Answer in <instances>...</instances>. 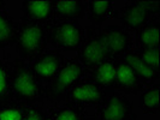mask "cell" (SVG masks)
Segmentation results:
<instances>
[{
  "instance_id": "cell-1",
  "label": "cell",
  "mask_w": 160,
  "mask_h": 120,
  "mask_svg": "<svg viewBox=\"0 0 160 120\" xmlns=\"http://www.w3.org/2000/svg\"><path fill=\"white\" fill-rule=\"evenodd\" d=\"M10 82L15 101L25 107L45 102V85L36 79L29 63L18 56L10 65Z\"/></svg>"
},
{
  "instance_id": "cell-2",
  "label": "cell",
  "mask_w": 160,
  "mask_h": 120,
  "mask_svg": "<svg viewBox=\"0 0 160 120\" xmlns=\"http://www.w3.org/2000/svg\"><path fill=\"white\" fill-rule=\"evenodd\" d=\"M47 46L48 28L25 18L18 22L15 47L19 59L32 63L47 49Z\"/></svg>"
},
{
  "instance_id": "cell-3",
  "label": "cell",
  "mask_w": 160,
  "mask_h": 120,
  "mask_svg": "<svg viewBox=\"0 0 160 120\" xmlns=\"http://www.w3.org/2000/svg\"><path fill=\"white\" fill-rule=\"evenodd\" d=\"M86 71L77 58L65 59L53 79L45 85V101L49 103L59 104L65 100L66 94L77 83L84 78Z\"/></svg>"
},
{
  "instance_id": "cell-4",
  "label": "cell",
  "mask_w": 160,
  "mask_h": 120,
  "mask_svg": "<svg viewBox=\"0 0 160 120\" xmlns=\"http://www.w3.org/2000/svg\"><path fill=\"white\" fill-rule=\"evenodd\" d=\"M86 39V30L77 21L57 22L48 28V45L59 52H77Z\"/></svg>"
},
{
  "instance_id": "cell-5",
  "label": "cell",
  "mask_w": 160,
  "mask_h": 120,
  "mask_svg": "<svg viewBox=\"0 0 160 120\" xmlns=\"http://www.w3.org/2000/svg\"><path fill=\"white\" fill-rule=\"evenodd\" d=\"M134 103L128 97L117 91L106 93L95 107L94 120H136Z\"/></svg>"
},
{
  "instance_id": "cell-6",
  "label": "cell",
  "mask_w": 160,
  "mask_h": 120,
  "mask_svg": "<svg viewBox=\"0 0 160 120\" xmlns=\"http://www.w3.org/2000/svg\"><path fill=\"white\" fill-rule=\"evenodd\" d=\"M99 26H89L86 30V39L77 50V60L84 67L86 73L94 69L96 65L110 58L105 41L99 34Z\"/></svg>"
},
{
  "instance_id": "cell-7",
  "label": "cell",
  "mask_w": 160,
  "mask_h": 120,
  "mask_svg": "<svg viewBox=\"0 0 160 120\" xmlns=\"http://www.w3.org/2000/svg\"><path fill=\"white\" fill-rule=\"evenodd\" d=\"M106 93L108 91L102 89L89 77L84 76V78L66 94L64 101L66 103L75 104L87 109V107H96L104 98Z\"/></svg>"
},
{
  "instance_id": "cell-8",
  "label": "cell",
  "mask_w": 160,
  "mask_h": 120,
  "mask_svg": "<svg viewBox=\"0 0 160 120\" xmlns=\"http://www.w3.org/2000/svg\"><path fill=\"white\" fill-rule=\"evenodd\" d=\"M65 61V56L62 52L54 48H47L40 55L29 63L32 73L41 84H47L53 79Z\"/></svg>"
},
{
  "instance_id": "cell-9",
  "label": "cell",
  "mask_w": 160,
  "mask_h": 120,
  "mask_svg": "<svg viewBox=\"0 0 160 120\" xmlns=\"http://www.w3.org/2000/svg\"><path fill=\"white\" fill-rule=\"evenodd\" d=\"M99 34L105 41V45L111 58L119 59L132 49V37L128 31H125L120 26L108 25L105 28H100Z\"/></svg>"
},
{
  "instance_id": "cell-10",
  "label": "cell",
  "mask_w": 160,
  "mask_h": 120,
  "mask_svg": "<svg viewBox=\"0 0 160 120\" xmlns=\"http://www.w3.org/2000/svg\"><path fill=\"white\" fill-rule=\"evenodd\" d=\"M143 89L144 84L140 79L136 71L122 58L117 59L116 80L113 90H117L123 94H138Z\"/></svg>"
},
{
  "instance_id": "cell-11",
  "label": "cell",
  "mask_w": 160,
  "mask_h": 120,
  "mask_svg": "<svg viewBox=\"0 0 160 120\" xmlns=\"http://www.w3.org/2000/svg\"><path fill=\"white\" fill-rule=\"evenodd\" d=\"M21 7L25 19L42 24L46 28L56 23L52 0H24Z\"/></svg>"
},
{
  "instance_id": "cell-12",
  "label": "cell",
  "mask_w": 160,
  "mask_h": 120,
  "mask_svg": "<svg viewBox=\"0 0 160 120\" xmlns=\"http://www.w3.org/2000/svg\"><path fill=\"white\" fill-rule=\"evenodd\" d=\"M118 18L123 29L129 32L136 31L137 29L148 23L151 16L136 1H131L130 4L120 8L118 12Z\"/></svg>"
},
{
  "instance_id": "cell-13",
  "label": "cell",
  "mask_w": 160,
  "mask_h": 120,
  "mask_svg": "<svg viewBox=\"0 0 160 120\" xmlns=\"http://www.w3.org/2000/svg\"><path fill=\"white\" fill-rule=\"evenodd\" d=\"M57 22H72L86 16V1L82 0H52Z\"/></svg>"
},
{
  "instance_id": "cell-14",
  "label": "cell",
  "mask_w": 160,
  "mask_h": 120,
  "mask_svg": "<svg viewBox=\"0 0 160 120\" xmlns=\"http://www.w3.org/2000/svg\"><path fill=\"white\" fill-rule=\"evenodd\" d=\"M116 69H117V59L107 58L102 63L96 65L94 69L86 73V76L98 83L106 91H112L116 80Z\"/></svg>"
},
{
  "instance_id": "cell-15",
  "label": "cell",
  "mask_w": 160,
  "mask_h": 120,
  "mask_svg": "<svg viewBox=\"0 0 160 120\" xmlns=\"http://www.w3.org/2000/svg\"><path fill=\"white\" fill-rule=\"evenodd\" d=\"M86 15L94 26H99L117 16L116 5L113 1L89 0L86 1Z\"/></svg>"
},
{
  "instance_id": "cell-16",
  "label": "cell",
  "mask_w": 160,
  "mask_h": 120,
  "mask_svg": "<svg viewBox=\"0 0 160 120\" xmlns=\"http://www.w3.org/2000/svg\"><path fill=\"white\" fill-rule=\"evenodd\" d=\"M46 113L47 120H94L87 109L66 102L49 107Z\"/></svg>"
},
{
  "instance_id": "cell-17",
  "label": "cell",
  "mask_w": 160,
  "mask_h": 120,
  "mask_svg": "<svg viewBox=\"0 0 160 120\" xmlns=\"http://www.w3.org/2000/svg\"><path fill=\"white\" fill-rule=\"evenodd\" d=\"M122 59L125 63H128L136 71L140 79L142 80V83L144 85H152L157 80H159L160 73L153 71L152 69L144 63L142 60V58L138 55L136 49L132 48L131 50H129L127 54H124L122 56Z\"/></svg>"
},
{
  "instance_id": "cell-18",
  "label": "cell",
  "mask_w": 160,
  "mask_h": 120,
  "mask_svg": "<svg viewBox=\"0 0 160 120\" xmlns=\"http://www.w3.org/2000/svg\"><path fill=\"white\" fill-rule=\"evenodd\" d=\"M160 23L158 19H152L135 31V41L138 48L159 47Z\"/></svg>"
},
{
  "instance_id": "cell-19",
  "label": "cell",
  "mask_w": 160,
  "mask_h": 120,
  "mask_svg": "<svg viewBox=\"0 0 160 120\" xmlns=\"http://www.w3.org/2000/svg\"><path fill=\"white\" fill-rule=\"evenodd\" d=\"M17 25L18 23L6 10L0 11V49L15 46Z\"/></svg>"
},
{
  "instance_id": "cell-20",
  "label": "cell",
  "mask_w": 160,
  "mask_h": 120,
  "mask_svg": "<svg viewBox=\"0 0 160 120\" xmlns=\"http://www.w3.org/2000/svg\"><path fill=\"white\" fill-rule=\"evenodd\" d=\"M159 94L160 85L154 83L152 85H148L143 89L140 94L138 107L144 114H158L159 113Z\"/></svg>"
},
{
  "instance_id": "cell-21",
  "label": "cell",
  "mask_w": 160,
  "mask_h": 120,
  "mask_svg": "<svg viewBox=\"0 0 160 120\" xmlns=\"http://www.w3.org/2000/svg\"><path fill=\"white\" fill-rule=\"evenodd\" d=\"M25 109L27 107L24 104L15 100L8 101L0 104V120H24Z\"/></svg>"
},
{
  "instance_id": "cell-22",
  "label": "cell",
  "mask_w": 160,
  "mask_h": 120,
  "mask_svg": "<svg viewBox=\"0 0 160 120\" xmlns=\"http://www.w3.org/2000/svg\"><path fill=\"white\" fill-rule=\"evenodd\" d=\"M13 100L10 82V65L0 59V104Z\"/></svg>"
},
{
  "instance_id": "cell-23",
  "label": "cell",
  "mask_w": 160,
  "mask_h": 120,
  "mask_svg": "<svg viewBox=\"0 0 160 120\" xmlns=\"http://www.w3.org/2000/svg\"><path fill=\"white\" fill-rule=\"evenodd\" d=\"M138 55L142 58L146 64L148 65L153 71L160 73V61H159V47L155 48H137Z\"/></svg>"
},
{
  "instance_id": "cell-24",
  "label": "cell",
  "mask_w": 160,
  "mask_h": 120,
  "mask_svg": "<svg viewBox=\"0 0 160 120\" xmlns=\"http://www.w3.org/2000/svg\"><path fill=\"white\" fill-rule=\"evenodd\" d=\"M24 120H47V113L43 109L42 104L28 106L25 109Z\"/></svg>"
},
{
  "instance_id": "cell-25",
  "label": "cell",
  "mask_w": 160,
  "mask_h": 120,
  "mask_svg": "<svg viewBox=\"0 0 160 120\" xmlns=\"http://www.w3.org/2000/svg\"><path fill=\"white\" fill-rule=\"evenodd\" d=\"M137 4L148 12V15L152 16H157L160 12V2L159 1H136Z\"/></svg>"
},
{
  "instance_id": "cell-26",
  "label": "cell",
  "mask_w": 160,
  "mask_h": 120,
  "mask_svg": "<svg viewBox=\"0 0 160 120\" xmlns=\"http://www.w3.org/2000/svg\"><path fill=\"white\" fill-rule=\"evenodd\" d=\"M5 7H6V2L5 1H0V11L5 10Z\"/></svg>"
}]
</instances>
